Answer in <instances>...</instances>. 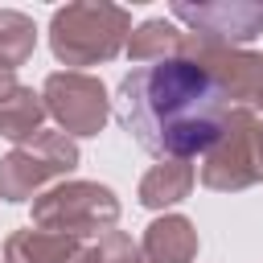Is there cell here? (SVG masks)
<instances>
[{
	"mask_svg": "<svg viewBox=\"0 0 263 263\" xmlns=\"http://www.w3.org/2000/svg\"><path fill=\"white\" fill-rule=\"evenodd\" d=\"M115 115L148 156L185 160L218 144L230 115V95L205 66L189 58H160L123 74Z\"/></svg>",
	"mask_w": 263,
	"mask_h": 263,
	"instance_id": "1",
	"label": "cell"
}]
</instances>
